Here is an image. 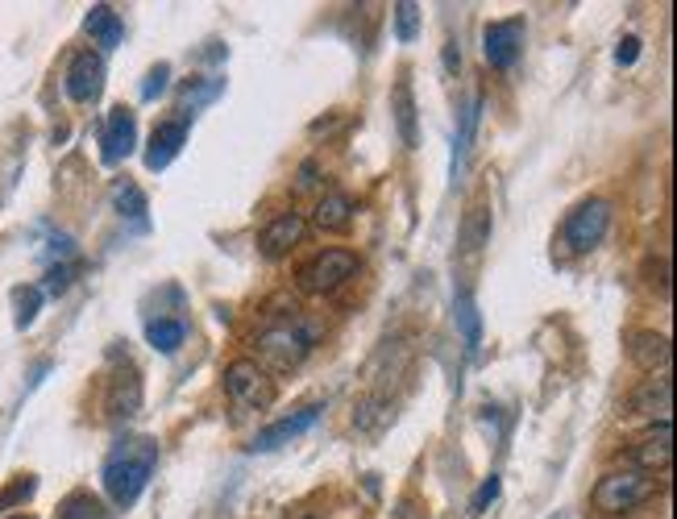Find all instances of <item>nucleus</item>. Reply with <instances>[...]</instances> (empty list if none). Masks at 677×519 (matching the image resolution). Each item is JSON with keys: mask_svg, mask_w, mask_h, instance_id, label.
<instances>
[{"mask_svg": "<svg viewBox=\"0 0 677 519\" xmlns=\"http://www.w3.org/2000/svg\"><path fill=\"white\" fill-rule=\"evenodd\" d=\"M9 519H34V516H9Z\"/></svg>", "mask_w": 677, "mask_h": 519, "instance_id": "obj_38", "label": "nucleus"}, {"mask_svg": "<svg viewBox=\"0 0 677 519\" xmlns=\"http://www.w3.org/2000/svg\"><path fill=\"white\" fill-rule=\"evenodd\" d=\"M445 67H449V71H458V67H461V54L454 51V42L445 46Z\"/></svg>", "mask_w": 677, "mask_h": 519, "instance_id": "obj_36", "label": "nucleus"}, {"mask_svg": "<svg viewBox=\"0 0 677 519\" xmlns=\"http://www.w3.org/2000/svg\"><path fill=\"white\" fill-rule=\"evenodd\" d=\"M295 519H324L321 511H295Z\"/></svg>", "mask_w": 677, "mask_h": 519, "instance_id": "obj_37", "label": "nucleus"}, {"mask_svg": "<svg viewBox=\"0 0 677 519\" xmlns=\"http://www.w3.org/2000/svg\"><path fill=\"white\" fill-rule=\"evenodd\" d=\"M657 495V478L644 474V469H611L594 483V507L607 511V516H624V511H636L644 502Z\"/></svg>", "mask_w": 677, "mask_h": 519, "instance_id": "obj_3", "label": "nucleus"}, {"mask_svg": "<svg viewBox=\"0 0 677 519\" xmlns=\"http://www.w3.org/2000/svg\"><path fill=\"white\" fill-rule=\"evenodd\" d=\"M142 412V374L129 358H117V370L108 374V386H104V415L121 424V420H134Z\"/></svg>", "mask_w": 677, "mask_h": 519, "instance_id": "obj_7", "label": "nucleus"}, {"mask_svg": "<svg viewBox=\"0 0 677 519\" xmlns=\"http://www.w3.org/2000/svg\"><path fill=\"white\" fill-rule=\"evenodd\" d=\"M354 200L345 191H324L316 200V212H312V225L324 229V233H345L350 221H354Z\"/></svg>", "mask_w": 677, "mask_h": 519, "instance_id": "obj_18", "label": "nucleus"}, {"mask_svg": "<svg viewBox=\"0 0 677 519\" xmlns=\"http://www.w3.org/2000/svg\"><path fill=\"white\" fill-rule=\"evenodd\" d=\"M644 283L669 299V258H644Z\"/></svg>", "mask_w": 677, "mask_h": 519, "instance_id": "obj_29", "label": "nucleus"}, {"mask_svg": "<svg viewBox=\"0 0 677 519\" xmlns=\"http://www.w3.org/2000/svg\"><path fill=\"white\" fill-rule=\"evenodd\" d=\"M499 474H491V478H482V486L475 490V499H470V516H487V507H491L494 499H499Z\"/></svg>", "mask_w": 677, "mask_h": 519, "instance_id": "obj_30", "label": "nucleus"}, {"mask_svg": "<svg viewBox=\"0 0 677 519\" xmlns=\"http://www.w3.org/2000/svg\"><path fill=\"white\" fill-rule=\"evenodd\" d=\"M113 208H117L121 216H129V221H146V212H150L146 191L137 188L134 179H117L113 183Z\"/></svg>", "mask_w": 677, "mask_h": 519, "instance_id": "obj_24", "label": "nucleus"}, {"mask_svg": "<svg viewBox=\"0 0 677 519\" xmlns=\"http://www.w3.org/2000/svg\"><path fill=\"white\" fill-rule=\"evenodd\" d=\"M167 84H170V67L167 63H158V67L146 75V84H142V100H154L158 92H167Z\"/></svg>", "mask_w": 677, "mask_h": 519, "instance_id": "obj_32", "label": "nucleus"}, {"mask_svg": "<svg viewBox=\"0 0 677 519\" xmlns=\"http://www.w3.org/2000/svg\"><path fill=\"white\" fill-rule=\"evenodd\" d=\"M669 412H674V382H669V374H653L627 395V415H644V420L660 415V424H665Z\"/></svg>", "mask_w": 677, "mask_h": 519, "instance_id": "obj_13", "label": "nucleus"}, {"mask_svg": "<svg viewBox=\"0 0 677 519\" xmlns=\"http://www.w3.org/2000/svg\"><path fill=\"white\" fill-rule=\"evenodd\" d=\"M390 113H395V129H399V138H404L407 150H416V92H412V80H399L395 92H390Z\"/></svg>", "mask_w": 677, "mask_h": 519, "instance_id": "obj_20", "label": "nucleus"}, {"mask_svg": "<svg viewBox=\"0 0 677 519\" xmlns=\"http://www.w3.org/2000/svg\"><path fill=\"white\" fill-rule=\"evenodd\" d=\"M34 490H38V483L30 478V474H25V478H18L9 490H0V511H4V507H18V502H25Z\"/></svg>", "mask_w": 677, "mask_h": 519, "instance_id": "obj_31", "label": "nucleus"}, {"mask_svg": "<svg viewBox=\"0 0 677 519\" xmlns=\"http://www.w3.org/2000/svg\"><path fill=\"white\" fill-rule=\"evenodd\" d=\"M627 358L640 366L644 374H665V370H669V358H674V349H669V337H665V332L640 329V332L627 337Z\"/></svg>", "mask_w": 677, "mask_h": 519, "instance_id": "obj_14", "label": "nucleus"}, {"mask_svg": "<svg viewBox=\"0 0 677 519\" xmlns=\"http://www.w3.org/2000/svg\"><path fill=\"white\" fill-rule=\"evenodd\" d=\"M225 391L238 399L241 407H250V412H267L274 407V379L254 362V358H238V362L225 366Z\"/></svg>", "mask_w": 677, "mask_h": 519, "instance_id": "obj_6", "label": "nucleus"}, {"mask_svg": "<svg viewBox=\"0 0 677 519\" xmlns=\"http://www.w3.org/2000/svg\"><path fill=\"white\" fill-rule=\"evenodd\" d=\"M104 87V59L96 51H80L67 63V75H63V92L67 100L75 104H92Z\"/></svg>", "mask_w": 677, "mask_h": 519, "instance_id": "obj_12", "label": "nucleus"}, {"mask_svg": "<svg viewBox=\"0 0 677 519\" xmlns=\"http://www.w3.org/2000/svg\"><path fill=\"white\" fill-rule=\"evenodd\" d=\"M611 200H603V195H594V200H582V204L565 216V225H561V237H565V245L574 250V254H591V250H598L603 245V237H607L611 229Z\"/></svg>", "mask_w": 677, "mask_h": 519, "instance_id": "obj_5", "label": "nucleus"}, {"mask_svg": "<svg viewBox=\"0 0 677 519\" xmlns=\"http://www.w3.org/2000/svg\"><path fill=\"white\" fill-rule=\"evenodd\" d=\"M146 341H150L158 353H175V349L187 341V325L184 320H170V316H158L146 325Z\"/></svg>", "mask_w": 677, "mask_h": 519, "instance_id": "obj_23", "label": "nucleus"}, {"mask_svg": "<svg viewBox=\"0 0 677 519\" xmlns=\"http://www.w3.org/2000/svg\"><path fill=\"white\" fill-rule=\"evenodd\" d=\"M154 466H158V445L150 436H137V441H121L117 449L108 453L104 462V490L117 507H134L142 499V490L150 483Z\"/></svg>", "mask_w": 677, "mask_h": 519, "instance_id": "obj_2", "label": "nucleus"}, {"mask_svg": "<svg viewBox=\"0 0 677 519\" xmlns=\"http://www.w3.org/2000/svg\"><path fill=\"white\" fill-rule=\"evenodd\" d=\"M395 424V403L383 391H371L354 403V433L366 436V441H378Z\"/></svg>", "mask_w": 677, "mask_h": 519, "instance_id": "obj_15", "label": "nucleus"}, {"mask_svg": "<svg viewBox=\"0 0 677 519\" xmlns=\"http://www.w3.org/2000/svg\"><path fill=\"white\" fill-rule=\"evenodd\" d=\"M627 462L632 469H644V474H657V469H669L674 462V424H653L648 433H640L627 449Z\"/></svg>", "mask_w": 677, "mask_h": 519, "instance_id": "obj_9", "label": "nucleus"}, {"mask_svg": "<svg viewBox=\"0 0 677 519\" xmlns=\"http://www.w3.org/2000/svg\"><path fill=\"white\" fill-rule=\"evenodd\" d=\"M321 341V325L308 320L304 308L291 299V308L271 311V325L262 332H254V362L267 370V374H288V370H300L308 362V353Z\"/></svg>", "mask_w": 677, "mask_h": 519, "instance_id": "obj_1", "label": "nucleus"}, {"mask_svg": "<svg viewBox=\"0 0 677 519\" xmlns=\"http://www.w3.org/2000/svg\"><path fill=\"white\" fill-rule=\"evenodd\" d=\"M134 146H137L134 113H129L125 104H117V108L104 117V129H101V158H104V167H117V162H125V158L134 155Z\"/></svg>", "mask_w": 677, "mask_h": 519, "instance_id": "obj_11", "label": "nucleus"}, {"mask_svg": "<svg viewBox=\"0 0 677 519\" xmlns=\"http://www.w3.org/2000/svg\"><path fill=\"white\" fill-rule=\"evenodd\" d=\"M636 59H640V38L636 34L619 38V46H615V63H619V67H632Z\"/></svg>", "mask_w": 677, "mask_h": 519, "instance_id": "obj_34", "label": "nucleus"}, {"mask_svg": "<svg viewBox=\"0 0 677 519\" xmlns=\"http://www.w3.org/2000/svg\"><path fill=\"white\" fill-rule=\"evenodd\" d=\"M416 34H420V4H412V0L395 4V38L399 42H416Z\"/></svg>", "mask_w": 677, "mask_h": 519, "instance_id": "obj_28", "label": "nucleus"}, {"mask_svg": "<svg viewBox=\"0 0 677 519\" xmlns=\"http://www.w3.org/2000/svg\"><path fill=\"white\" fill-rule=\"evenodd\" d=\"M84 25H87V34L96 38V46H101V51H117L121 38H125V25H121V18L108 9V4H92Z\"/></svg>", "mask_w": 677, "mask_h": 519, "instance_id": "obj_21", "label": "nucleus"}, {"mask_svg": "<svg viewBox=\"0 0 677 519\" xmlns=\"http://www.w3.org/2000/svg\"><path fill=\"white\" fill-rule=\"evenodd\" d=\"M316 420H321V407H300V412L274 420L271 428H262V433L254 436V445H250V449H254V453L279 449V445H288V441H295V436H304Z\"/></svg>", "mask_w": 677, "mask_h": 519, "instance_id": "obj_16", "label": "nucleus"}, {"mask_svg": "<svg viewBox=\"0 0 677 519\" xmlns=\"http://www.w3.org/2000/svg\"><path fill=\"white\" fill-rule=\"evenodd\" d=\"M59 519H108V507L87 490H71L67 499L59 502Z\"/></svg>", "mask_w": 677, "mask_h": 519, "instance_id": "obj_25", "label": "nucleus"}, {"mask_svg": "<svg viewBox=\"0 0 677 519\" xmlns=\"http://www.w3.org/2000/svg\"><path fill=\"white\" fill-rule=\"evenodd\" d=\"M524 51V18H511V21H491L482 30V54L494 71H511L515 59Z\"/></svg>", "mask_w": 677, "mask_h": 519, "instance_id": "obj_8", "label": "nucleus"}, {"mask_svg": "<svg viewBox=\"0 0 677 519\" xmlns=\"http://www.w3.org/2000/svg\"><path fill=\"white\" fill-rule=\"evenodd\" d=\"M454 316H458L461 325V337H466V349H478V341H482V320H478V304L470 292H461L458 299H454Z\"/></svg>", "mask_w": 677, "mask_h": 519, "instance_id": "obj_26", "label": "nucleus"}, {"mask_svg": "<svg viewBox=\"0 0 677 519\" xmlns=\"http://www.w3.org/2000/svg\"><path fill=\"white\" fill-rule=\"evenodd\" d=\"M304 233H308V216L304 212H279L271 225L258 233V254L262 258H288L295 245L304 242Z\"/></svg>", "mask_w": 677, "mask_h": 519, "instance_id": "obj_10", "label": "nucleus"}, {"mask_svg": "<svg viewBox=\"0 0 677 519\" xmlns=\"http://www.w3.org/2000/svg\"><path fill=\"white\" fill-rule=\"evenodd\" d=\"M71 287V266L63 262V266H51V275H46V287H42V295H63Z\"/></svg>", "mask_w": 677, "mask_h": 519, "instance_id": "obj_33", "label": "nucleus"}, {"mask_svg": "<svg viewBox=\"0 0 677 519\" xmlns=\"http://www.w3.org/2000/svg\"><path fill=\"white\" fill-rule=\"evenodd\" d=\"M42 304H46L42 287H18V292H13V311H18V329H30V325H34L38 311H42Z\"/></svg>", "mask_w": 677, "mask_h": 519, "instance_id": "obj_27", "label": "nucleus"}, {"mask_svg": "<svg viewBox=\"0 0 677 519\" xmlns=\"http://www.w3.org/2000/svg\"><path fill=\"white\" fill-rule=\"evenodd\" d=\"M357 275V254L354 250H321L312 262L300 266L295 287L304 295H333Z\"/></svg>", "mask_w": 677, "mask_h": 519, "instance_id": "obj_4", "label": "nucleus"}, {"mask_svg": "<svg viewBox=\"0 0 677 519\" xmlns=\"http://www.w3.org/2000/svg\"><path fill=\"white\" fill-rule=\"evenodd\" d=\"M458 242H461V250H466V254H478L482 245L491 242V208H487V204H475L470 212H466Z\"/></svg>", "mask_w": 677, "mask_h": 519, "instance_id": "obj_22", "label": "nucleus"}, {"mask_svg": "<svg viewBox=\"0 0 677 519\" xmlns=\"http://www.w3.org/2000/svg\"><path fill=\"white\" fill-rule=\"evenodd\" d=\"M312 188H316V162H304L300 179H295V191H312Z\"/></svg>", "mask_w": 677, "mask_h": 519, "instance_id": "obj_35", "label": "nucleus"}, {"mask_svg": "<svg viewBox=\"0 0 677 519\" xmlns=\"http://www.w3.org/2000/svg\"><path fill=\"white\" fill-rule=\"evenodd\" d=\"M478 121H482V96H470L466 108H461L458 117V134H454V179L466 171V158L475 150V134H478Z\"/></svg>", "mask_w": 677, "mask_h": 519, "instance_id": "obj_19", "label": "nucleus"}, {"mask_svg": "<svg viewBox=\"0 0 677 519\" xmlns=\"http://www.w3.org/2000/svg\"><path fill=\"white\" fill-rule=\"evenodd\" d=\"M184 141H187V117H179V121H163L150 134L146 167H150V171H167L170 162L179 158V150H184Z\"/></svg>", "mask_w": 677, "mask_h": 519, "instance_id": "obj_17", "label": "nucleus"}]
</instances>
